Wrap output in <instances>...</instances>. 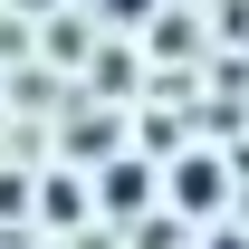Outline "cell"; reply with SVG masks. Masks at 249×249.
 <instances>
[{
    "mask_svg": "<svg viewBox=\"0 0 249 249\" xmlns=\"http://www.w3.org/2000/svg\"><path fill=\"white\" fill-rule=\"evenodd\" d=\"M163 192H173V211L201 220V211L230 201V163H220V154H173V182H163Z\"/></svg>",
    "mask_w": 249,
    "mask_h": 249,
    "instance_id": "6da1fadb",
    "label": "cell"
},
{
    "mask_svg": "<svg viewBox=\"0 0 249 249\" xmlns=\"http://www.w3.org/2000/svg\"><path fill=\"white\" fill-rule=\"evenodd\" d=\"M96 201H106V211H144V201H154V163H144V154H115L106 182H96Z\"/></svg>",
    "mask_w": 249,
    "mask_h": 249,
    "instance_id": "7a4b0ae2",
    "label": "cell"
},
{
    "mask_svg": "<svg viewBox=\"0 0 249 249\" xmlns=\"http://www.w3.org/2000/svg\"><path fill=\"white\" fill-rule=\"evenodd\" d=\"M38 211H48V220H87V182L48 173V182H38Z\"/></svg>",
    "mask_w": 249,
    "mask_h": 249,
    "instance_id": "3957f363",
    "label": "cell"
},
{
    "mask_svg": "<svg viewBox=\"0 0 249 249\" xmlns=\"http://www.w3.org/2000/svg\"><path fill=\"white\" fill-rule=\"evenodd\" d=\"M19 201H29V192H19V182H10V173H0V220H10V211H19Z\"/></svg>",
    "mask_w": 249,
    "mask_h": 249,
    "instance_id": "277c9868",
    "label": "cell"
},
{
    "mask_svg": "<svg viewBox=\"0 0 249 249\" xmlns=\"http://www.w3.org/2000/svg\"><path fill=\"white\" fill-rule=\"evenodd\" d=\"M201 249H249V230H211V240H201Z\"/></svg>",
    "mask_w": 249,
    "mask_h": 249,
    "instance_id": "5b68a950",
    "label": "cell"
},
{
    "mask_svg": "<svg viewBox=\"0 0 249 249\" xmlns=\"http://www.w3.org/2000/svg\"><path fill=\"white\" fill-rule=\"evenodd\" d=\"M106 10H115V19H144V10H154V0H106Z\"/></svg>",
    "mask_w": 249,
    "mask_h": 249,
    "instance_id": "8992f818",
    "label": "cell"
},
{
    "mask_svg": "<svg viewBox=\"0 0 249 249\" xmlns=\"http://www.w3.org/2000/svg\"><path fill=\"white\" fill-rule=\"evenodd\" d=\"M29 10H48V0H29Z\"/></svg>",
    "mask_w": 249,
    "mask_h": 249,
    "instance_id": "52a82bcc",
    "label": "cell"
}]
</instances>
